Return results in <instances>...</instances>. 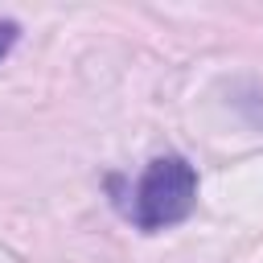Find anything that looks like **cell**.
<instances>
[{"instance_id":"1","label":"cell","mask_w":263,"mask_h":263,"mask_svg":"<svg viewBox=\"0 0 263 263\" xmlns=\"http://www.w3.org/2000/svg\"><path fill=\"white\" fill-rule=\"evenodd\" d=\"M132 201H123V214L140 226V230H164L177 226L193 214L197 205V173L185 156H156L148 160V168L140 173V181L127 193Z\"/></svg>"},{"instance_id":"2","label":"cell","mask_w":263,"mask_h":263,"mask_svg":"<svg viewBox=\"0 0 263 263\" xmlns=\"http://www.w3.org/2000/svg\"><path fill=\"white\" fill-rule=\"evenodd\" d=\"M12 41H16V25L12 21H0V58L12 49Z\"/></svg>"}]
</instances>
